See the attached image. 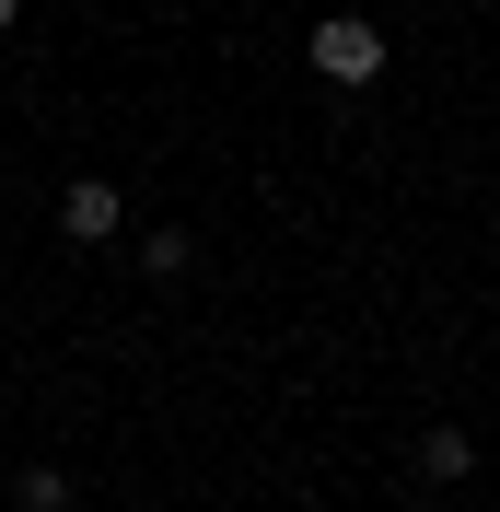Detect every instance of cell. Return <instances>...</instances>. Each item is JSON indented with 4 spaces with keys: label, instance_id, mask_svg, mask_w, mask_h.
Instances as JSON below:
<instances>
[{
    "label": "cell",
    "instance_id": "obj_1",
    "mask_svg": "<svg viewBox=\"0 0 500 512\" xmlns=\"http://www.w3.org/2000/svg\"><path fill=\"white\" fill-rule=\"evenodd\" d=\"M303 59H314V82H373V70H384V35L338 12V24H314V35H303Z\"/></svg>",
    "mask_w": 500,
    "mask_h": 512
},
{
    "label": "cell",
    "instance_id": "obj_2",
    "mask_svg": "<svg viewBox=\"0 0 500 512\" xmlns=\"http://www.w3.org/2000/svg\"><path fill=\"white\" fill-rule=\"evenodd\" d=\"M117 222H128V198L105 187V175H70V187H59V233H70V245H105Z\"/></svg>",
    "mask_w": 500,
    "mask_h": 512
},
{
    "label": "cell",
    "instance_id": "obj_3",
    "mask_svg": "<svg viewBox=\"0 0 500 512\" xmlns=\"http://www.w3.org/2000/svg\"><path fill=\"white\" fill-rule=\"evenodd\" d=\"M466 466H477V443H466V431H419V478H442V489H454Z\"/></svg>",
    "mask_w": 500,
    "mask_h": 512
},
{
    "label": "cell",
    "instance_id": "obj_4",
    "mask_svg": "<svg viewBox=\"0 0 500 512\" xmlns=\"http://www.w3.org/2000/svg\"><path fill=\"white\" fill-rule=\"evenodd\" d=\"M12 512H70V478L59 466H24V478H12Z\"/></svg>",
    "mask_w": 500,
    "mask_h": 512
},
{
    "label": "cell",
    "instance_id": "obj_5",
    "mask_svg": "<svg viewBox=\"0 0 500 512\" xmlns=\"http://www.w3.org/2000/svg\"><path fill=\"white\" fill-rule=\"evenodd\" d=\"M187 256H198V245H187L175 222H163V233H140V268H152V280H187Z\"/></svg>",
    "mask_w": 500,
    "mask_h": 512
},
{
    "label": "cell",
    "instance_id": "obj_6",
    "mask_svg": "<svg viewBox=\"0 0 500 512\" xmlns=\"http://www.w3.org/2000/svg\"><path fill=\"white\" fill-rule=\"evenodd\" d=\"M12 12H24V0H0V24H12Z\"/></svg>",
    "mask_w": 500,
    "mask_h": 512
}]
</instances>
